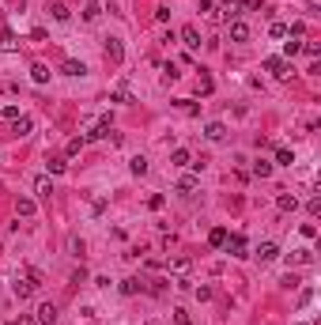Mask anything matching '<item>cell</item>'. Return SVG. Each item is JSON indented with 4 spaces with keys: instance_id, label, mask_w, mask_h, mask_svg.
<instances>
[{
    "instance_id": "d4e9b609",
    "label": "cell",
    "mask_w": 321,
    "mask_h": 325,
    "mask_svg": "<svg viewBox=\"0 0 321 325\" xmlns=\"http://www.w3.org/2000/svg\"><path fill=\"white\" fill-rule=\"evenodd\" d=\"M212 87H216V83H212V76H197V95H212Z\"/></svg>"
},
{
    "instance_id": "8fae6325",
    "label": "cell",
    "mask_w": 321,
    "mask_h": 325,
    "mask_svg": "<svg viewBox=\"0 0 321 325\" xmlns=\"http://www.w3.org/2000/svg\"><path fill=\"white\" fill-rule=\"evenodd\" d=\"M204 136H208V140H216V144H219V140L227 136V125H223V121H208V125H204Z\"/></svg>"
},
{
    "instance_id": "ab89813d",
    "label": "cell",
    "mask_w": 321,
    "mask_h": 325,
    "mask_svg": "<svg viewBox=\"0 0 321 325\" xmlns=\"http://www.w3.org/2000/svg\"><path fill=\"white\" fill-rule=\"evenodd\" d=\"M178 110H186V113H197V102H189V99H178Z\"/></svg>"
},
{
    "instance_id": "4316f807",
    "label": "cell",
    "mask_w": 321,
    "mask_h": 325,
    "mask_svg": "<svg viewBox=\"0 0 321 325\" xmlns=\"http://www.w3.org/2000/svg\"><path fill=\"white\" fill-rule=\"evenodd\" d=\"M50 15L57 19V23H68V15H72V12H68L64 4H50Z\"/></svg>"
},
{
    "instance_id": "52a82bcc",
    "label": "cell",
    "mask_w": 321,
    "mask_h": 325,
    "mask_svg": "<svg viewBox=\"0 0 321 325\" xmlns=\"http://www.w3.org/2000/svg\"><path fill=\"white\" fill-rule=\"evenodd\" d=\"M197 185H200L197 174H181V178H178V193H181V197H193V193H197Z\"/></svg>"
},
{
    "instance_id": "c3c4849f",
    "label": "cell",
    "mask_w": 321,
    "mask_h": 325,
    "mask_svg": "<svg viewBox=\"0 0 321 325\" xmlns=\"http://www.w3.org/2000/svg\"><path fill=\"white\" fill-rule=\"evenodd\" d=\"M299 325H306V321H299Z\"/></svg>"
},
{
    "instance_id": "44dd1931",
    "label": "cell",
    "mask_w": 321,
    "mask_h": 325,
    "mask_svg": "<svg viewBox=\"0 0 321 325\" xmlns=\"http://www.w3.org/2000/svg\"><path fill=\"white\" fill-rule=\"evenodd\" d=\"M223 242H227V227H216V231L208 235V246H216V250H223Z\"/></svg>"
},
{
    "instance_id": "603a6c76",
    "label": "cell",
    "mask_w": 321,
    "mask_h": 325,
    "mask_svg": "<svg viewBox=\"0 0 321 325\" xmlns=\"http://www.w3.org/2000/svg\"><path fill=\"white\" fill-rule=\"evenodd\" d=\"M83 148H87V140L83 136H72V140H68V148H64V155H80Z\"/></svg>"
},
{
    "instance_id": "4fadbf2b",
    "label": "cell",
    "mask_w": 321,
    "mask_h": 325,
    "mask_svg": "<svg viewBox=\"0 0 321 325\" xmlns=\"http://www.w3.org/2000/svg\"><path fill=\"white\" fill-rule=\"evenodd\" d=\"M34 212H38V204H34V200H31V197H19V200H15V216H23V219H31Z\"/></svg>"
},
{
    "instance_id": "836d02e7",
    "label": "cell",
    "mask_w": 321,
    "mask_h": 325,
    "mask_svg": "<svg viewBox=\"0 0 321 325\" xmlns=\"http://www.w3.org/2000/svg\"><path fill=\"white\" fill-rule=\"evenodd\" d=\"M268 34L272 38H287V27L284 23H268Z\"/></svg>"
},
{
    "instance_id": "9c48e42d",
    "label": "cell",
    "mask_w": 321,
    "mask_h": 325,
    "mask_svg": "<svg viewBox=\"0 0 321 325\" xmlns=\"http://www.w3.org/2000/svg\"><path fill=\"white\" fill-rule=\"evenodd\" d=\"M34 314H38V321H42V325H53L57 321V303H42Z\"/></svg>"
},
{
    "instance_id": "7a4b0ae2",
    "label": "cell",
    "mask_w": 321,
    "mask_h": 325,
    "mask_svg": "<svg viewBox=\"0 0 321 325\" xmlns=\"http://www.w3.org/2000/svg\"><path fill=\"white\" fill-rule=\"evenodd\" d=\"M265 72H272L276 80H287V76L295 72V68H291V64L284 61V57H265Z\"/></svg>"
},
{
    "instance_id": "ba28073f",
    "label": "cell",
    "mask_w": 321,
    "mask_h": 325,
    "mask_svg": "<svg viewBox=\"0 0 321 325\" xmlns=\"http://www.w3.org/2000/svg\"><path fill=\"white\" fill-rule=\"evenodd\" d=\"M276 257H280V246H276V242H261V246H257V261L268 265V261H276Z\"/></svg>"
},
{
    "instance_id": "f1b7e54d",
    "label": "cell",
    "mask_w": 321,
    "mask_h": 325,
    "mask_svg": "<svg viewBox=\"0 0 321 325\" xmlns=\"http://www.w3.org/2000/svg\"><path fill=\"white\" fill-rule=\"evenodd\" d=\"M113 102H132V91H129V83H118V91H113Z\"/></svg>"
},
{
    "instance_id": "e575fe53",
    "label": "cell",
    "mask_w": 321,
    "mask_h": 325,
    "mask_svg": "<svg viewBox=\"0 0 321 325\" xmlns=\"http://www.w3.org/2000/svg\"><path fill=\"white\" fill-rule=\"evenodd\" d=\"M303 53L310 57V61H317V53H321V45H317V42H306V45H303Z\"/></svg>"
},
{
    "instance_id": "2e32d148",
    "label": "cell",
    "mask_w": 321,
    "mask_h": 325,
    "mask_svg": "<svg viewBox=\"0 0 321 325\" xmlns=\"http://www.w3.org/2000/svg\"><path fill=\"white\" fill-rule=\"evenodd\" d=\"M61 72H64V76H87V64H83V61H64Z\"/></svg>"
},
{
    "instance_id": "7dc6e473",
    "label": "cell",
    "mask_w": 321,
    "mask_h": 325,
    "mask_svg": "<svg viewBox=\"0 0 321 325\" xmlns=\"http://www.w3.org/2000/svg\"><path fill=\"white\" fill-rule=\"evenodd\" d=\"M197 8H212V0H197Z\"/></svg>"
},
{
    "instance_id": "4dcf8cb0",
    "label": "cell",
    "mask_w": 321,
    "mask_h": 325,
    "mask_svg": "<svg viewBox=\"0 0 321 325\" xmlns=\"http://www.w3.org/2000/svg\"><path fill=\"white\" fill-rule=\"evenodd\" d=\"M45 167H50V174H64V170H68V163H64V159H50Z\"/></svg>"
},
{
    "instance_id": "9a60e30c",
    "label": "cell",
    "mask_w": 321,
    "mask_h": 325,
    "mask_svg": "<svg viewBox=\"0 0 321 325\" xmlns=\"http://www.w3.org/2000/svg\"><path fill=\"white\" fill-rule=\"evenodd\" d=\"M170 163H174V167H193V155H189L186 148H174L170 151Z\"/></svg>"
},
{
    "instance_id": "d6a6232c",
    "label": "cell",
    "mask_w": 321,
    "mask_h": 325,
    "mask_svg": "<svg viewBox=\"0 0 321 325\" xmlns=\"http://www.w3.org/2000/svg\"><path fill=\"white\" fill-rule=\"evenodd\" d=\"M0 118H4V121H15V118H23V113H19V106H4V110H0Z\"/></svg>"
},
{
    "instance_id": "f35d334b",
    "label": "cell",
    "mask_w": 321,
    "mask_h": 325,
    "mask_svg": "<svg viewBox=\"0 0 321 325\" xmlns=\"http://www.w3.org/2000/svg\"><path fill=\"white\" fill-rule=\"evenodd\" d=\"M155 19H159V23H167V19H170V8L159 4V8H155Z\"/></svg>"
},
{
    "instance_id": "60d3db41",
    "label": "cell",
    "mask_w": 321,
    "mask_h": 325,
    "mask_svg": "<svg viewBox=\"0 0 321 325\" xmlns=\"http://www.w3.org/2000/svg\"><path fill=\"white\" fill-rule=\"evenodd\" d=\"M306 212H310V216H321V197L310 200V204H306Z\"/></svg>"
},
{
    "instance_id": "cb8c5ba5",
    "label": "cell",
    "mask_w": 321,
    "mask_h": 325,
    "mask_svg": "<svg viewBox=\"0 0 321 325\" xmlns=\"http://www.w3.org/2000/svg\"><path fill=\"white\" fill-rule=\"evenodd\" d=\"M276 163L280 167H291V163H295V151L291 148H276Z\"/></svg>"
},
{
    "instance_id": "ac0fdd59",
    "label": "cell",
    "mask_w": 321,
    "mask_h": 325,
    "mask_svg": "<svg viewBox=\"0 0 321 325\" xmlns=\"http://www.w3.org/2000/svg\"><path fill=\"white\" fill-rule=\"evenodd\" d=\"M287 261H291V265H310V261H314V253H310V250H291Z\"/></svg>"
},
{
    "instance_id": "8d00e7d4",
    "label": "cell",
    "mask_w": 321,
    "mask_h": 325,
    "mask_svg": "<svg viewBox=\"0 0 321 325\" xmlns=\"http://www.w3.org/2000/svg\"><path fill=\"white\" fill-rule=\"evenodd\" d=\"M174 321H178V325H193V318H189V310H174Z\"/></svg>"
},
{
    "instance_id": "6da1fadb",
    "label": "cell",
    "mask_w": 321,
    "mask_h": 325,
    "mask_svg": "<svg viewBox=\"0 0 321 325\" xmlns=\"http://www.w3.org/2000/svg\"><path fill=\"white\" fill-rule=\"evenodd\" d=\"M212 19H216V23H235L238 19V0H223V4H216Z\"/></svg>"
},
{
    "instance_id": "484cf974",
    "label": "cell",
    "mask_w": 321,
    "mask_h": 325,
    "mask_svg": "<svg viewBox=\"0 0 321 325\" xmlns=\"http://www.w3.org/2000/svg\"><path fill=\"white\" fill-rule=\"evenodd\" d=\"M140 288H144V284L136 280V276H129V280H121V295H136Z\"/></svg>"
},
{
    "instance_id": "f6af8a7d",
    "label": "cell",
    "mask_w": 321,
    "mask_h": 325,
    "mask_svg": "<svg viewBox=\"0 0 321 325\" xmlns=\"http://www.w3.org/2000/svg\"><path fill=\"white\" fill-rule=\"evenodd\" d=\"M306 12H310V15H317V12H321V0H306Z\"/></svg>"
},
{
    "instance_id": "7402d4cb",
    "label": "cell",
    "mask_w": 321,
    "mask_h": 325,
    "mask_svg": "<svg viewBox=\"0 0 321 325\" xmlns=\"http://www.w3.org/2000/svg\"><path fill=\"white\" fill-rule=\"evenodd\" d=\"M129 170H132L136 178H144V174H148V159H144V155H136V159L129 163Z\"/></svg>"
},
{
    "instance_id": "e0dca14e",
    "label": "cell",
    "mask_w": 321,
    "mask_h": 325,
    "mask_svg": "<svg viewBox=\"0 0 321 325\" xmlns=\"http://www.w3.org/2000/svg\"><path fill=\"white\" fill-rule=\"evenodd\" d=\"M50 76H53L50 64H34V68H31V80H34V83H50Z\"/></svg>"
},
{
    "instance_id": "5b68a950",
    "label": "cell",
    "mask_w": 321,
    "mask_h": 325,
    "mask_svg": "<svg viewBox=\"0 0 321 325\" xmlns=\"http://www.w3.org/2000/svg\"><path fill=\"white\" fill-rule=\"evenodd\" d=\"M12 291H15V299H31V295H34L38 288H34V284H31V276H15Z\"/></svg>"
},
{
    "instance_id": "277c9868",
    "label": "cell",
    "mask_w": 321,
    "mask_h": 325,
    "mask_svg": "<svg viewBox=\"0 0 321 325\" xmlns=\"http://www.w3.org/2000/svg\"><path fill=\"white\" fill-rule=\"evenodd\" d=\"M223 250H227L231 257H249V253H246V238H242V235H227Z\"/></svg>"
},
{
    "instance_id": "ffe728a7",
    "label": "cell",
    "mask_w": 321,
    "mask_h": 325,
    "mask_svg": "<svg viewBox=\"0 0 321 325\" xmlns=\"http://www.w3.org/2000/svg\"><path fill=\"white\" fill-rule=\"evenodd\" d=\"M276 204H280V212H295V208H299V200L291 197V193H280V197H276Z\"/></svg>"
},
{
    "instance_id": "bcb514c9",
    "label": "cell",
    "mask_w": 321,
    "mask_h": 325,
    "mask_svg": "<svg viewBox=\"0 0 321 325\" xmlns=\"http://www.w3.org/2000/svg\"><path fill=\"white\" fill-rule=\"evenodd\" d=\"M8 325H31V318H15V321H8Z\"/></svg>"
},
{
    "instance_id": "5bb4252c",
    "label": "cell",
    "mask_w": 321,
    "mask_h": 325,
    "mask_svg": "<svg viewBox=\"0 0 321 325\" xmlns=\"http://www.w3.org/2000/svg\"><path fill=\"white\" fill-rule=\"evenodd\" d=\"M181 42H186L189 50H200V31L197 27H181Z\"/></svg>"
},
{
    "instance_id": "30bf717a",
    "label": "cell",
    "mask_w": 321,
    "mask_h": 325,
    "mask_svg": "<svg viewBox=\"0 0 321 325\" xmlns=\"http://www.w3.org/2000/svg\"><path fill=\"white\" fill-rule=\"evenodd\" d=\"M231 42H249V23L235 19V23H231Z\"/></svg>"
},
{
    "instance_id": "8992f818",
    "label": "cell",
    "mask_w": 321,
    "mask_h": 325,
    "mask_svg": "<svg viewBox=\"0 0 321 325\" xmlns=\"http://www.w3.org/2000/svg\"><path fill=\"white\" fill-rule=\"evenodd\" d=\"M170 272L178 276V280H189V272H193V261H189V257H174V261H170Z\"/></svg>"
},
{
    "instance_id": "83f0119b",
    "label": "cell",
    "mask_w": 321,
    "mask_h": 325,
    "mask_svg": "<svg viewBox=\"0 0 321 325\" xmlns=\"http://www.w3.org/2000/svg\"><path fill=\"white\" fill-rule=\"evenodd\" d=\"M99 15H102V8L95 4V0H91V4L83 8V19H87V23H99Z\"/></svg>"
},
{
    "instance_id": "ee69618b",
    "label": "cell",
    "mask_w": 321,
    "mask_h": 325,
    "mask_svg": "<svg viewBox=\"0 0 321 325\" xmlns=\"http://www.w3.org/2000/svg\"><path fill=\"white\" fill-rule=\"evenodd\" d=\"M238 8H249V12H257V8H261V0H238Z\"/></svg>"
},
{
    "instance_id": "74e56055",
    "label": "cell",
    "mask_w": 321,
    "mask_h": 325,
    "mask_svg": "<svg viewBox=\"0 0 321 325\" xmlns=\"http://www.w3.org/2000/svg\"><path fill=\"white\" fill-rule=\"evenodd\" d=\"M68 250H72L76 257H80V253H83V242H80V238H76V235H72V238H68Z\"/></svg>"
},
{
    "instance_id": "f546056e",
    "label": "cell",
    "mask_w": 321,
    "mask_h": 325,
    "mask_svg": "<svg viewBox=\"0 0 321 325\" xmlns=\"http://www.w3.org/2000/svg\"><path fill=\"white\" fill-rule=\"evenodd\" d=\"M254 174H257V178H268V174H272V163H268V159H257V163H254Z\"/></svg>"
},
{
    "instance_id": "7c38bea8",
    "label": "cell",
    "mask_w": 321,
    "mask_h": 325,
    "mask_svg": "<svg viewBox=\"0 0 321 325\" xmlns=\"http://www.w3.org/2000/svg\"><path fill=\"white\" fill-rule=\"evenodd\" d=\"M34 193L42 197V200H50V197H53V181L45 178V174H38V178H34Z\"/></svg>"
},
{
    "instance_id": "b9f144b4",
    "label": "cell",
    "mask_w": 321,
    "mask_h": 325,
    "mask_svg": "<svg viewBox=\"0 0 321 325\" xmlns=\"http://www.w3.org/2000/svg\"><path fill=\"white\" fill-rule=\"evenodd\" d=\"M197 299H200V303L212 299V288H208V284H200V288H197Z\"/></svg>"
},
{
    "instance_id": "d6986e66",
    "label": "cell",
    "mask_w": 321,
    "mask_h": 325,
    "mask_svg": "<svg viewBox=\"0 0 321 325\" xmlns=\"http://www.w3.org/2000/svg\"><path fill=\"white\" fill-rule=\"evenodd\" d=\"M31 129H34L31 118H15V129L12 132H15V136H31Z\"/></svg>"
},
{
    "instance_id": "7bdbcfd3",
    "label": "cell",
    "mask_w": 321,
    "mask_h": 325,
    "mask_svg": "<svg viewBox=\"0 0 321 325\" xmlns=\"http://www.w3.org/2000/svg\"><path fill=\"white\" fill-rule=\"evenodd\" d=\"M299 231H303V238H314V235H317V227H314V223H303Z\"/></svg>"
},
{
    "instance_id": "1f68e13d",
    "label": "cell",
    "mask_w": 321,
    "mask_h": 325,
    "mask_svg": "<svg viewBox=\"0 0 321 325\" xmlns=\"http://www.w3.org/2000/svg\"><path fill=\"white\" fill-rule=\"evenodd\" d=\"M284 53H287V57H295V53H303V42H295V38H291V42H284Z\"/></svg>"
},
{
    "instance_id": "d590c367",
    "label": "cell",
    "mask_w": 321,
    "mask_h": 325,
    "mask_svg": "<svg viewBox=\"0 0 321 325\" xmlns=\"http://www.w3.org/2000/svg\"><path fill=\"white\" fill-rule=\"evenodd\" d=\"M178 76H181V72L174 68V64H167V72H163V83H174V80H178Z\"/></svg>"
},
{
    "instance_id": "3957f363",
    "label": "cell",
    "mask_w": 321,
    "mask_h": 325,
    "mask_svg": "<svg viewBox=\"0 0 321 325\" xmlns=\"http://www.w3.org/2000/svg\"><path fill=\"white\" fill-rule=\"evenodd\" d=\"M106 61H110V64H121V61H125V45H121V38H106Z\"/></svg>"
}]
</instances>
